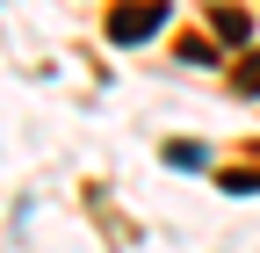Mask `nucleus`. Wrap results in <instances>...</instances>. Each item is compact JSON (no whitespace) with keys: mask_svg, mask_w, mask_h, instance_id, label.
Here are the masks:
<instances>
[{"mask_svg":"<svg viewBox=\"0 0 260 253\" xmlns=\"http://www.w3.org/2000/svg\"><path fill=\"white\" fill-rule=\"evenodd\" d=\"M159 22H167V0H123V8L109 15V37L116 44H145Z\"/></svg>","mask_w":260,"mask_h":253,"instance_id":"obj_1","label":"nucleus"},{"mask_svg":"<svg viewBox=\"0 0 260 253\" xmlns=\"http://www.w3.org/2000/svg\"><path fill=\"white\" fill-rule=\"evenodd\" d=\"M232 80H239V94H260V51L239 58V73H232Z\"/></svg>","mask_w":260,"mask_h":253,"instance_id":"obj_2","label":"nucleus"},{"mask_svg":"<svg viewBox=\"0 0 260 253\" xmlns=\"http://www.w3.org/2000/svg\"><path fill=\"white\" fill-rule=\"evenodd\" d=\"M224 188H232V196H246V188H260V167H232V174H224Z\"/></svg>","mask_w":260,"mask_h":253,"instance_id":"obj_3","label":"nucleus"},{"mask_svg":"<svg viewBox=\"0 0 260 253\" xmlns=\"http://www.w3.org/2000/svg\"><path fill=\"white\" fill-rule=\"evenodd\" d=\"M217 29H224V37H232V44H246V37H253V29H246V15H232V8L217 15Z\"/></svg>","mask_w":260,"mask_h":253,"instance_id":"obj_4","label":"nucleus"}]
</instances>
